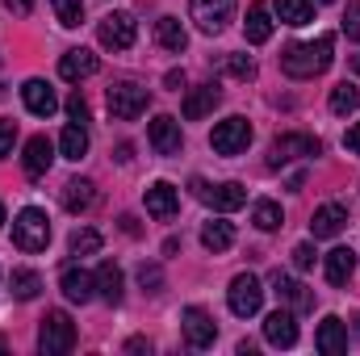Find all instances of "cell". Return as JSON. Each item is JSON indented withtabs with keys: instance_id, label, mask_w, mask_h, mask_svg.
I'll return each mask as SVG.
<instances>
[{
	"instance_id": "obj_1",
	"label": "cell",
	"mask_w": 360,
	"mask_h": 356,
	"mask_svg": "<svg viewBox=\"0 0 360 356\" xmlns=\"http://www.w3.org/2000/svg\"><path fill=\"white\" fill-rule=\"evenodd\" d=\"M331 51H335V38L323 34V38H314V42L289 46V51L281 55V68H285V76H293V80H310V76H323V72L331 68V59H335Z\"/></svg>"
},
{
	"instance_id": "obj_2",
	"label": "cell",
	"mask_w": 360,
	"mask_h": 356,
	"mask_svg": "<svg viewBox=\"0 0 360 356\" xmlns=\"http://www.w3.org/2000/svg\"><path fill=\"white\" fill-rule=\"evenodd\" d=\"M13 243L21 252H46V243H51V218L42 210H34V205L21 210L17 222H13Z\"/></svg>"
},
{
	"instance_id": "obj_3",
	"label": "cell",
	"mask_w": 360,
	"mask_h": 356,
	"mask_svg": "<svg viewBox=\"0 0 360 356\" xmlns=\"http://www.w3.org/2000/svg\"><path fill=\"white\" fill-rule=\"evenodd\" d=\"M38 348L46 356H63L76 348V327H72V319L63 310H46L42 331H38Z\"/></svg>"
},
{
	"instance_id": "obj_4",
	"label": "cell",
	"mask_w": 360,
	"mask_h": 356,
	"mask_svg": "<svg viewBox=\"0 0 360 356\" xmlns=\"http://www.w3.org/2000/svg\"><path fill=\"white\" fill-rule=\"evenodd\" d=\"M193 197L197 201H205V205H214V210H222V214H231V210H239L243 201H248V189L243 184H235V180H222V184H210V180L193 177Z\"/></svg>"
},
{
	"instance_id": "obj_5",
	"label": "cell",
	"mask_w": 360,
	"mask_h": 356,
	"mask_svg": "<svg viewBox=\"0 0 360 356\" xmlns=\"http://www.w3.org/2000/svg\"><path fill=\"white\" fill-rule=\"evenodd\" d=\"M226 306H231V314H239V319L260 314V306H264V289H260V281H256L252 272H239V276L231 281V289H226Z\"/></svg>"
},
{
	"instance_id": "obj_6",
	"label": "cell",
	"mask_w": 360,
	"mask_h": 356,
	"mask_svg": "<svg viewBox=\"0 0 360 356\" xmlns=\"http://www.w3.org/2000/svg\"><path fill=\"white\" fill-rule=\"evenodd\" d=\"M147 101H151V92L143 89V84H134V80H117V84L109 89V113H113L117 122H134V117L147 109Z\"/></svg>"
},
{
	"instance_id": "obj_7",
	"label": "cell",
	"mask_w": 360,
	"mask_h": 356,
	"mask_svg": "<svg viewBox=\"0 0 360 356\" xmlns=\"http://www.w3.org/2000/svg\"><path fill=\"white\" fill-rule=\"evenodd\" d=\"M96 38H101V46H105V51H130V46H134V38H139V25H134V17H130V13H109V17H101Z\"/></svg>"
},
{
	"instance_id": "obj_8",
	"label": "cell",
	"mask_w": 360,
	"mask_h": 356,
	"mask_svg": "<svg viewBox=\"0 0 360 356\" xmlns=\"http://www.w3.org/2000/svg\"><path fill=\"white\" fill-rule=\"evenodd\" d=\"M188 17L197 21L201 34H222L235 21V0H193L188 4Z\"/></svg>"
},
{
	"instance_id": "obj_9",
	"label": "cell",
	"mask_w": 360,
	"mask_h": 356,
	"mask_svg": "<svg viewBox=\"0 0 360 356\" xmlns=\"http://www.w3.org/2000/svg\"><path fill=\"white\" fill-rule=\"evenodd\" d=\"M210 143H214L218 155H239V151H248V143H252V122H248V117H226V122L214 126Z\"/></svg>"
},
{
	"instance_id": "obj_10",
	"label": "cell",
	"mask_w": 360,
	"mask_h": 356,
	"mask_svg": "<svg viewBox=\"0 0 360 356\" xmlns=\"http://www.w3.org/2000/svg\"><path fill=\"white\" fill-rule=\"evenodd\" d=\"M180 331H184L188 348H214V340H218V323H214L201 306H188V310L180 314Z\"/></svg>"
},
{
	"instance_id": "obj_11",
	"label": "cell",
	"mask_w": 360,
	"mask_h": 356,
	"mask_svg": "<svg viewBox=\"0 0 360 356\" xmlns=\"http://www.w3.org/2000/svg\"><path fill=\"white\" fill-rule=\"evenodd\" d=\"M319 151H323V147H319L314 134H281L269 151V164L281 168V164H289V160H306V155H319Z\"/></svg>"
},
{
	"instance_id": "obj_12",
	"label": "cell",
	"mask_w": 360,
	"mask_h": 356,
	"mask_svg": "<svg viewBox=\"0 0 360 356\" xmlns=\"http://www.w3.org/2000/svg\"><path fill=\"white\" fill-rule=\"evenodd\" d=\"M264 340H269L272 348H293L297 344V319H293L289 306L272 310L269 319H264Z\"/></svg>"
},
{
	"instance_id": "obj_13",
	"label": "cell",
	"mask_w": 360,
	"mask_h": 356,
	"mask_svg": "<svg viewBox=\"0 0 360 356\" xmlns=\"http://www.w3.org/2000/svg\"><path fill=\"white\" fill-rule=\"evenodd\" d=\"M344 227H348V210H344L340 201L319 205V210H314V218H310V235H314V239H335Z\"/></svg>"
},
{
	"instance_id": "obj_14",
	"label": "cell",
	"mask_w": 360,
	"mask_h": 356,
	"mask_svg": "<svg viewBox=\"0 0 360 356\" xmlns=\"http://www.w3.org/2000/svg\"><path fill=\"white\" fill-rule=\"evenodd\" d=\"M272 293H276V298H281V302H285V306H289L293 314H297V310H310V306H314V293H310V289H306L302 281H293L289 272H272Z\"/></svg>"
},
{
	"instance_id": "obj_15",
	"label": "cell",
	"mask_w": 360,
	"mask_h": 356,
	"mask_svg": "<svg viewBox=\"0 0 360 356\" xmlns=\"http://www.w3.org/2000/svg\"><path fill=\"white\" fill-rule=\"evenodd\" d=\"M21 101H25V109H30L34 117H51V113L59 109V96H55V89H51L46 80H25V84H21Z\"/></svg>"
},
{
	"instance_id": "obj_16",
	"label": "cell",
	"mask_w": 360,
	"mask_h": 356,
	"mask_svg": "<svg viewBox=\"0 0 360 356\" xmlns=\"http://www.w3.org/2000/svg\"><path fill=\"white\" fill-rule=\"evenodd\" d=\"M176 210H180L176 189H172L168 180H155V184L147 189V214H151V218H160V222H172V218H176Z\"/></svg>"
},
{
	"instance_id": "obj_17",
	"label": "cell",
	"mask_w": 360,
	"mask_h": 356,
	"mask_svg": "<svg viewBox=\"0 0 360 356\" xmlns=\"http://www.w3.org/2000/svg\"><path fill=\"white\" fill-rule=\"evenodd\" d=\"M314 348L323 356H340L348 352V327H344V319H335V314H327L323 323H319V336H314Z\"/></svg>"
},
{
	"instance_id": "obj_18",
	"label": "cell",
	"mask_w": 360,
	"mask_h": 356,
	"mask_svg": "<svg viewBox=\"0 0 360 356\" xmlns=\"http://www.w3.org/2000/svg\"><path fill=\"white\" fill-rule=\"evenodd\" d=\"M59 285H63V293H68V302H92L96 298V276L84 272L80 265H68L63 268V276H59Z\"/></svg>"
},
{
	"instance_id": "obj_19",
	"label": "cell",
	"mask_w": 360,
	"mask_h": 356,
	"mask_svg": "<svg viewBox=\"0 0 360 356\" xmlns=\"http://www.w3.org/2000/svg\"><path fill=\"white\" fill-rule=\"evenodd\" d=\"M147 134H151V147H155L160 155H180V122L176 117L160 113V117L147 126Z\"/></svg>"
},
{
	"instance_id": "obj_20",
	"label": "cell",
	"mask_w": 360,
	"mask_h": 356,
	"mask_svg": "<svg viewBox=\"0 0 360 356\" xmlns=\"http://www.w3.org/2000/svg\"><path fill=\"white\" fill-rule=\"evenodd\" d=\"M51 160H55V151H51V143H46L42 134H34V139L25 143V155H21V168H25V177H46V168H51Z\"/></svg>"
},
{
	"instance_id": "obj_21",
	"label": "cell",
	"mask_w": 360,
	"mask_h": 356,
	"mask_svg": "<svg viewBox=\"0 0 360 356\" xmlns=\"http://www.w3.org/2000/svg\"><path fill=\"white\" fill-rule=\"evenodd\" d=\"M222 101V92H218V84H201V89H193L188 96H184V105H180V113L188 117V122H201L214 105Z\"/></svg>"
},
{
	"instance_id": "obj_22",
	"label": "cell",
	"mask_w": 360,
	"mask_h": 356,
	"mask_svg": "<svg viewBox=\"0 0 360 356\" xmlns=\"http://www.w3.org/2000/svg\"><path fill=\"white\" fill-rule=\"evenodd\" d=\"M96 289H101V298L109 306H117L126 298V276H122V268L113 265V260H105V265L96 268Z\"/></svg>"
},
{
	"instance_id": "obj_23",
	"label": "cell",
	"mask_w": 360,
	"mask_h": 356,
	"mask_svg": "<svg viewBox=\"0 0 360 356\" xmlns=\"http://www.w3.org/2000/svg\"><path fill=\"white\" fill-rule=\"evenodd\" d=\"M96 68H101L96 55L84 51V46H80V51H68V55L59 59V76H63V80H89Z\"/></svg>"
},
{
	"instance_id": "obj_24",
	"label": "cell",
	"mask_w": 360,
	"mask_h": 356,
	"mask_svg": "<svg viewBox=\"0 0 360 356\" xmlns=\"http://www.w3.org/2000/svg\"><path fill=\"white\" fill-rule=\"evenodd\" d=\"M201 243H205V252H226L231 243H235V227L226 222V218H210L205 227H201Z\"/></svg>"
},
{
	"instance_id": "obj_25",
	"label": "cell",
	"mask_w": 360,
	"mask_h": 356,
	"mask_svg": "<svg viewBox=\"0 0 360 356\" xmlns=\"http://www.w3.org/2000/svg\"><path fill=\"white\" fill-rule=\"evenodd\" d=\"M352 272H356V252H352V248L327 252V281H331V285H348Z\"/></svg>"
},
{
	"instance_id": "obj_26",
	"label": "cell",
	"mask_w": 360,
	"mask_h": 356,
	"mask_svg": "<svg viewBox=\"0 0 360 356\" xmlns=\"http://www.w3.org/2000/svg\"><path fill=\"white\" fill-rule=\"evenodd\" d=\"M243 30H248V42H256V46L272 38V13L260 4V0L248 8V21H243Z\"/></svg>"
},
{
	"instance_id": "obj_27",
	"label": "cell",
	"mask_w": 360,
	"mask_h": 356,
	"mask_svg": "<svg viewBox=\"0 0 360 356\" xmlns=\"http://www.w3.org/2000/svg\"><path fill=\"white\" fill-rule=\"evenodd\" d=\"M155 42H160V46H164V51H184V46H188V34H184V25H180L176 17H160V21H155Z\"/></svg>"
},
{
	"instance_id": "obj_28",
	"label": "cell",
	"mask_w": 360,
	"mask_h": 356,
	"mask_svg": "<svg viewBox=\"0 0 360 356\" xmlns=\"http://www.w3.org/2000/svg\"><path fill=\"white\" fill-rule=\"evenodd\" d=\"M8 285H13V298H17V302H34L38 289H42V276H38L34 268H13Z\"/></svg>"
},
{
	"instance_id": "obj_29",
	"label": "cell",
	"mask_w": 360,
	"mask_h": 356,
	"mask_svg": "<svg viewBox=\"0 0 360 356\" xmlns=\"http://www.w3.org/2000/svg\"><path fill=\"white\" fill-rule=\"evenodd\" d=\"M92 197H96V193H92V180H68V184H63V210H68V214L89 210Z\"/></svg>"
},
{
	"instance_id": "obj_30",
	"label": "cell",
	"mask_w": 360,
	"mask_h": 356,
	"mask_svg": "<svg viewBox=\"0 0 360 356\" xmlns=\"http://www.w3.org/2000/svg\"><path fill=\"white\" fill-rule=\"evenodd\" d=\"M59 151H63V160H84V155H89V130L72 122V126L63 130V139H59Z\"/></svg>"
},
{
	"instance_id": "obj_31",
	"label": "cell",
	"mask_w": 360,
	"mask_h": 356,
	"mask_svg": "<svg viewBox=\"0 0 360 356\" xmlns=\"http://www.w3.org/2000/svg\"><path fill=\"white\" fill-rule=\"evenodd\" d=\"M276 17L285 25H310L314 8H310V0H276Z\"/></svg>"
},
{
	"instance_id": "obj_32",
	"label": "cell",
	"mask_w": 360,
	"mask_h": 356,
	"mask_svg": "<svg viewBox=\"0 0 360 356\" xmlns=\"http://www.w3.org/2000/svg\"><path fill=\"white\" fill-rule=\"evenodd\" d=\"M252 222H256L260 231H276V227H285V214H281V205H276V201L264 197V201H256V205H252Z\"/></svg>"
},
{
	"instance_id": "obj_33",
	"label": "cell",
	"mask_w": 360,
	"mask_h": 356,
	"mask_svg": "<svg viewBox=\"0 0 360 356\" xmlns=\"http://www.w3.org/2000/svg\"><path fill=\"white\" fill-rule=\"evenodd\" d=\"M356 105H360L356 84H348V80H344V84H335V89H331V113H340V117H344V113H352Z\"/></svg>"
},
{
	"instance_id": "obj_34",
	"label": "cell",
	"mask_w": 360,
	"mask_h": 356,
	"mask_svg": "<svg viewBox=\"0 0 360 356\" xmlns=\"http://www.w3.org/2000/svg\"><path fill=\"white\" fill-rule=\"evenodd\" d=\"M68 248H72V256H92V252H101V231H72V239H68Z\"/></svg>"
},
{
	"instance_id": "obj_35",
	"label": "cell",
	"mask_w": 360,
	"mask_h": 356,
	"mask_svg": "<svg viewBox=\"0 0 360 356\" xmlns=\"http://www.w3.org/2000/svg\"><path fill=\"white\" fill-rule=\"evenodd\" d=\"M51 4L59 13V25H68V30H76L84 21V0H51Z\"/></svg>"
},
{
	"instance_id": "obj_36",
	"label": "cell",
	"mask_w": 360,
	"mask_h": 356,
	"mask_svg": "<svg viewBox=\"0 0 360 356\" xmlns=\"http://www.w3.org/2000/svg\"><path fill=\"white\" fill-rule=\"evenodd\" d=\"M226 72H231L235 80H256V63H252L248 55H226Z\"/></svg>"
},
{
	"instance_id": "obj_37",
	"label": "cell",
	"mask_w": 360,
	"mask_h": 356,
	"mask_svg": "<svg viewBox=\"0 0 360 356\" xmlns=\"http://www.w3.org/2000/svg\"><path fill=\"white\" fill-rule=\"evenodd\" d=\"M139 281H143L147 293H160V289H164V272H160V265H143L139 268Z\"/></svg>"
},
{
	"instance_id": "obj_38",
	"label": "cell",
	"mask_w": 360,
	"mask_h": 356,
	"mask_svg": "<svg viewBox=\"0 0 360 356\" xmlns=\"http://www.w3.org/2000/svg\"><path fill=\"white\" fill-rule=\"evenodd\" d=\"M344 34H348L352 42H360V0H352L348 13H344Z\"/></svg>"
},
{
	"instance_id": "obj_39",
	"label": "cell",
	"mask_w": 360,
	"mask_h": 356,
	"mask_svg": "<svg viewBox=\"0 0 360 356\" xmlns=\"http://www.w3.org/2000/svg\"><path fill=\"white\" fill-rule=\"evenodd\" d=\"M289 256H293V268H302V272H306V268H314V256H319V252H314V243H297Z\"/></svg>"
},
{
	"instance_id": "obj_40",
	"label": "cell",
	"mask_w": 360,
	"mask_h": 356,
	"mask_svg": "<svg viewBox=\"0 0 360 356\" xmlns=\"http://www.w3.org/2000/svg\"><path fill=\"white\" fill-rule=\"evenodd\" d=\"M68 117H72L76 126H84V122H89V105H84V96H80V92H72V96H68Z\"/></svg>"
},
{
	"instance_id": "obj_41",
	"label": "cell",
	"mask_w": 360,
	"mask_h": 356,
	"mask_svg": "<svg viewBox=\"0 0 360 356\" xmlns=\"http://www.w3.org/2000/svg\"><path fill=\"white\" fill-rule=\"evenodd\" d=\"M13 143H17V122H4L0 117V155H8Z\"/></svg>"
},
{
	"instance_id": "obj_42",
	"label": "cell",
	"mask_w": 360,
	"mask_h": 356,
	"mask_svg": "<svg viewBox=\"0 0 360 356\" xmlns=\"http://www.w3.org/2000/svg\"><path fill=\"white\" fill-rule=\"evenodd\" d=\"M4 8L17 13V17H30V13H34V0H4Z\"/></svg>"
},
{
	"instance_id": "obj_43",
	"label": "cell",
	"mask_w": 360,
	"mask_h": 356,
	"mask_svg": "<svg viewBox=\"0 0 360 356\" xmlns=\"http://www.w3.org/2000/svg\"><path fill=\"white\" fill-rule=\"evenodd\" d=\"M344 147H348V151H356V155H360V122L352 126V130H348V134H344Z\"/></svg>"
},
{
	"instance_id": "obj_44",
	"label": "cell",
	"mask_w": 360,
	"mask_h": 356,
	"mask_svg": "<svg viewBox=\"0 0 360 356\" xmlns=\"http://www.w3.org/2000/svg\"><path fill=\"white\" fill-rule=\"evenodd\" d=\"M126 352H151V344H147V340H139V336H134V340H130V344H126Z\"/></svg>"
},
{
	"instance_id": "obj_45",
	"label": "cell",
	"mask_w": 360,
	"mask_h": 356,
	"mask_svg": "<svg viewBox=\"0 0 360 356\" xmlns=\"http://www.w3.org/2000/svg\"><path fill=\"white\" fill-rule=\"evenodd\" d=\"M184 84V72H168V89H180Z\"/></svg>"
},
{
	"instance_id": "obj_46",
	"label": "cell",
	"mask_w": 360,
	"mask_h": 356,
	"mask_svg": "<svg viewBox=\"0 0 360 356\" xmlns=\"http://www.w3.org/2000/svg\"><path fill=\"white\" fill-rule=\"evenodd\" d=\"M352 68H356V76H360V55H352Z\"/></svg>"
},
{
	"instance_id": "obj_47",
	"label": "cell",
	"mask_w": 360,
	"mask_h": 356,
	"mask_svg": "<svg viewBox=\"0 0 360 356\" xmlns=\"http://www.w3.org/2000/svg\"><path fill=\"white\" fill-rule=\"evenodd\" d=\"M352 323H356V336H360V314H356V319H352Z\"/></svg>"
},
{
	"instance_id": "obj_48",
	"label": "cell",
	"mask_w": 360,
	"mask_h": 356,
	"mask_svg": "<svg viewBox=\"0 0 360 356\" xmlns=\"http://www.w3.org/2000/svg\"><path fill=\"white\" fill-rule=\"evenodd\" d=\"M0 222H4V205H0Z\"/></svg>"
},
{
	"instance_id": "obj_49",
	"label": "cell",
	"mask_w": 360,
	"mask_h": 356,
	"mask_svg": "<svg viewBox=\"0 0 360 356\" xmlns=\"http://www.w3.org/2000/svg\"><path fill=\"white\" fill-rule=\"evenodd\" d=\"M0 348H4V336H0Z\"/></svg>"
},
{
	"instance_id": "obj_50",
	"label": "cell",
	"mask_w": 360,
	"mask_h": 356,
	"mask_svg": "<svg viewBox=\"0 0 360 356\" xmlns=\"http://www.w3.org/2000/svg\"><path fill=\"white\" fill-rule=\"evenodd\" d=\"M323 4H331V0H323Z\"/></svg>"
}]
</instances>
